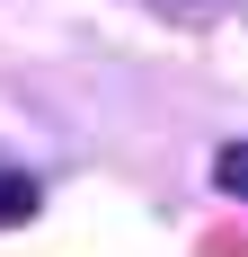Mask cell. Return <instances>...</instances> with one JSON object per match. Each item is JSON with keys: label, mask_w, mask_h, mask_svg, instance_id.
<instances>
[{"label": "cell", "mask_w": 248, "mask_h": 257, "mask_svg": "<svg viewBox=\"0 0 248 257\" xmlns=\"http://www.w3.org/2000/svg\"><path fill=\"white\" fill-rule=\"evenodd\" d=\"M213 178H222V195H248V142H222L213 151Z\"/></svg>", "instance_id": "obj_2"}, {"label": "cell", "mask_w": 248, "mask_h": 257, "mask_svg": "<svg viewBox=\"0 0 248 257\" xmlns=\"http://www.w3.org/2000/svg\"><path fill=\"white\" fill-rule=\"evenodd\" d=\"M36 213V178L27 169H0V222H27Z\"/></svg>", "instance_id": "obj_1"}]
</instances>
